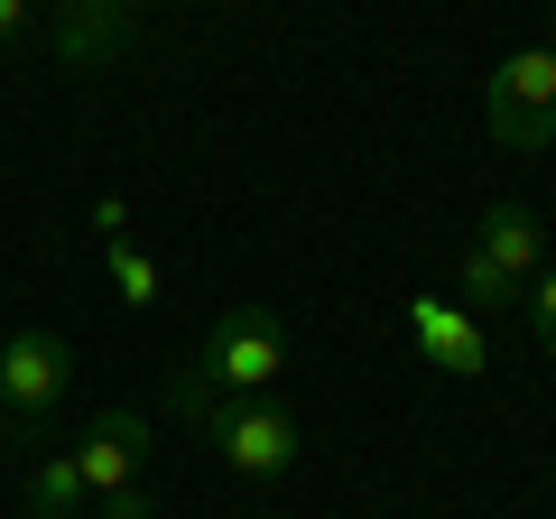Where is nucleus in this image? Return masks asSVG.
<instances>
[{
	"label": "nucleus",
	"instance_id": "f257e3e1",
	"mask_svg": "<svg viewBox=\"0 0 556 519\" xmlns=\"http://www.w3.org/2000/svg\"><path fill=\"white\" fill-rule=\"evenodd\" d=\"M195 371L214 380L223 400H269L278 371H288V325H278L260 298L214 306V316H204V343H195Z\"/></svg>",
	"mask_w": 556,
	"mask_h": 519
},
{
	"label": "nucleus",
	"instance_id": "f03ea898",
	"mask_svg": "<svg viewBox=\"0 0 556 519\" xmlns=\"http://www.w3.org/2000/svg\"><path fill=\"white\" fill-rule=\"evenodd\" d=\"M65 390H75V353H65V334L20 325V334L0 343V427H10L20 445H47Z\"/></svg>",
	"mask_w": 556,
	"mask_h": 519
},
{
	"label": "nucleus",
	"instance_id": "7ed1b4c3",
	"mask_svg": "<svg viewBox=\"0 0 556 519\" xmlns=\"http://www.w3.org/2000/svg\"><path fill=\"white\" fill-rule=\"evenodd\" d=\"M204 445H214L223 473L241 482H288L306 455V418L288 400H223L214 418H204Z\"/></svg>",
	"mask_w": 556,
	"mask_h": 519
},
{
	"label": "nucleus",
	"instance_id": "20e7f679",
	"mask_svg": "<svg viewBox=\"0 0 556 519\" xmlns=\"http://www.w3.org/2000/svg\"><path fill=\"white\" fill-rule=\"evenodd\" d=\"M482 121L501 149H547L556 140V47H510L482 75Z\"/></svg>",
	"mask_w": 556,
	"mask_h": 519
},
{
	"label": "nucleus",
	"instance_id": "39448f33",
	"mask_svg": "<svg viewBox=\"0 0 556 519\" xmlns=\"http://www.w3.org/2000/svg\"><path fill=\"white\" fill-rule=\"evenodd\" d=\"M139 38V0H65L56 28H47V56L65 65V75H102V65H121Z\"/></svg>",
	"mask_w": 556,
	"mask_h": 519
},
{
	"label": "nucleus",
	"instance_id": "423d86ee",
	"mask_svg": "<svg viewBox=\"0 0 556 519\" xmlns=\"http://www.w3.org/2000/svg\"><path fill=\"white\" fill-rule=\"evenodd\" d=\"M408 343H417V362L445 371V380H482L492 371V343H482V325L464 316L455 298H408Z\"/></svg>",
	"mask_w": 556,
	"mask_h": 519
},
{
	"label": "nucleus",
	"instance_id": "0eeeda50",
	"mask_svg": "<svg viewBox=\"0 0 556 519\" xmlns=\"http://www.w3.org/2000/svg\"><path fill=\"white\" fill-rule=\"evenodd\" d=\"M65 455H75V473H84V501H102V492H121V482H139V455H149V418H139V408H102V418L84 427Z\"/></svg>",
	"mask_w": 556,
	"mask_h": 519
},
{
	"label": "nucleus",
	"instance_id": "6e6552de",
	"mask_svg": "<svg viewBox=\"0 0 556 519\" xmlns=\"http://www.w3.org/2000/svg\"><path fill=\"white\" fill-rule=\"evenodd\" d=\"M473 251H482V260H501L510 279H538V269H547V232H538L529 204H492V214L473 223Z\"/></svg>",
	"mask_w": 556,
	"mask_h": 519
},
{
	"label": "nucleus",
	"instance_id": "1a4fd4ad",
	"mask_svg": "<svg viewBox=\"0 0 556 519\" xmlns=\"http://www.w3.org/2000/svg\"><path fill=\"white\" fill-rule=\"evenodd\" d=\"M75 510H84L75 455H38V464H28V519H75Z\"/></svg>",
	"mask_w": 556,
	"mask_h": 519
},
{
	"label": "nucleus",
	"instance_id": "9d476101",
	"mask_svg": "<svg viewBox=\"0 0 556 519\" xmlns=\"http://www.w3.org/2000/svg\"><path fill=\"white\" fill-rule=\"evenodd\" d=\"M529 298V279H510L501 260H482L473 241H464V316H501V306Z\"/></svg>",
	"mask_w": 556,
	"mask_h": 519
},
{
	"label": "nucleus",
	"instance_id": "9b49d317",
	"mask_svg": "<svg viewBox=\"0 0 556 519\" xmlns=\"http://www.w3.org/2000/svg\"><path fill=\"white\" fill-rule=\"evenodd\" d=\"M102 251H112V288H121V306H159V288H167V269H159V260L139 251L130 232H121V241H102Z\"/></svg>",
	"mask_w": 556,
	"mask_h": 519
},
{
	"label": "nucleus",
	"instance_id": "f8f14e48",
	"mask_svg": "<svg viewBox=\"0 0 556 519\" xmlns=\"http://www.w3.org/2000/svg\"><path fill=\"white\" fill-rule=\"evenodd\" d=\"M519 316H529V334H538V343L556 353V269H538V279H529V298H519Z\"/></svg>",
	"mask_w": 556,
	"mask_h": 519
},
{
	"label": "nucleus",
	"instance_id": "ddd939ff",
	"mask_svg": "<svg viewBox=\"0 0 556 519\" xmlns=\"http://www.w3.org/2000/svg\"><path fill=\"white\" fill-rule=\"evenodd\" d=\"M93 519H159V492L121 482V492H102V501H93Z\"/></svg>",
	"mask_w": 556,
	"mask_h": 519
},
{
	"label": "nucleus",
	"instance_id": "4468645a",
	"mask_svg": "<svg viewBox=\"0 0 556 519\" xmlns=\"http://www.w3.org/2000/svg\"><path fill=\"white\" fill-rule=\"evenodd\" d=\"M93 232H102V241H121V232H130V204L102 195V204H93Z\"/></svg>",
	"mask_w": 556,
	"mask_h": 519
},
{
	"label": "nucleus",
	"instance_id": "2eb2a0df",
	"mask_svg": "<svg viewBox=\"0 0 556 519\" xmlns=\"http://www.w3.org/2000/svg\"><path fill=\"white\" fill-rule=\"evenodd\" d=\"M20 38H28V0H0V56H10Z\"/></svg>",
	"mask_w": 556,
	"mask_h": 519
},
{
	"label": "nucleus",
	"instance_id": "dca6fc26",
	"mask_svg": "<svg viewBox=\"0 0 556 519\" xmlns=\"http://www.w3.org/2000/svg\"><path fill=\"white\" fill-rule=\"evenodd\" d=\"M547 47H556V0H547Z\"/></svg>",
	"mask_w": 556,
	"mask_h": 519
}]
</instances>
